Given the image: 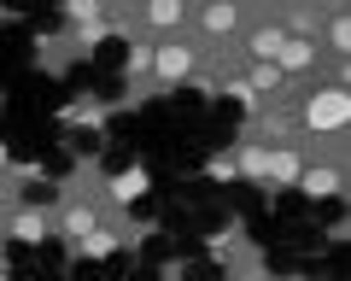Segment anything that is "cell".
<instances>
[{
    "mask_svg": "<svg viewBox=\"0 0 351 281\" xmlns=\"http://www.w3.org/2000/svg\"><path fill=\"white\" fill-rule=\"evenodd\" d=\"M299 176H304V153L299 147H269V188H299Z\"/></svg>",
    "mask_w": 351,
    "mask_h": 281,
    "instance_id": "obj_10",
    "label": "cell"
},
{
    "mask_svg": "<svg viewBox=\"0 0 351 281\" xmlns=\"http://www.w3.org/2000/svg\"><path fill=\"white\" fill-rule=\"evenodd\" d=\"M6 170H12V153H6V140H0V176H6Z\"/></svg>",
    "mask_w": 351,
    "mask_h": 281,
    "instance_id": "obj_13",
    "label": "cell"
},
{
    "mask_svg": "<svg viewBox=\"0 0 351 281\" xmlns=\"http://www.w3.org/2000/svg\"><path fill=\"white\" fill-rule=\"evenodd\" d=\"M299 193H311V199H339L346 193V158H311L299 176Z\"/></svg>",
    "mask_w": 351,
    "mask_h": 281,
    "instance_id": "obj_6",
    "label": "cell"
},
{
    "mask_svg": "<svg viewBox=\"0 0 351 281\" xmlns=\"http://www.w3.org/2000/svg\"><path fill=\"white\" fill-rule=\"evenodd\" d=\"M0 276H6V258H0Z\"/></svg>",
    "mask_w": 351,
    "mask_h": 281,
    "instance_id": "obj_14",
    "label": "cell"
},
{
    "mask_svg": "<svg viewBox=\"0 0 351 281\" xmlns=\"http://www.w3.org/2000/svg\"><path fill=\"white\" fill-rule=\"evenodd\" d=\"M316 47H322V59H351V12L334 0V12H328L322 36H316Z\"/></svg>",
    "mask_w": 351,
    "mask_h": 281,
    "instance_id": "obj_8",
    "label": "cell"
},
{
    "mask_svg": "<svg viewBox=\"0 0 351 281\" xmlns=\"http://www.w3.org/2000/svg\"><path fill=\"white\" fill-rule=\"evenodd\" d=\"M246 24H252V6H240V0H199L193 18H188V36L199 41L211 59H223V53L240 41Z\"/></svg>",
    "mask_w": 351,
    "mask_h": 281,
    "instance_id": "obj_5",
    "label": "cell"
},
{
    "mask_svg": "<svg viewBox=\"0 0 351 281\" xmlns=\"http://www.w3.org/2000/svg\"><path fill=\"white\" fill-rule=\"evenodd\" d=\"M228 164H234V176H246V182H263V176H269V147H263V140H234Z\"/></svg>",
    "mask_w": 351,
    "mask_h": 281,
    "instance_id": "obj_9",
    "label": "cell"
},
{
    "mask_svg": "<svg viewBox=\"0 0 351 281\" xmlns=\"http://www.w3.org/2000/svg\"><path fill=\"white\" fill-rule=\"evenodd\" d=\"M147 71H152V41H129L123 82H129V88H147Z\"/></svg>",
    "mask_w": 351,
    "mask_h": 281,
    "instance_id": "obj_11",
    "label": "cell"
},
{
    "mask_svg": "<svg viewBox=\"0 0 351 281\" xmlns=\"http://www.w3.org/2000/svg\"><path fill=\"white\" fill-rule=\"evenodd\" d=\"M188 18H193L188 0H141L129 12H106V24H117L129 41H170L188 36Z\"/></svg>",
    "mask_w": 351,
    "mask_h": 281,
    "instance_id": "obj_4",
    "label": "cell"
},
{
    "mask_svg": "<svg viewBox=\"0 0 351 281\" xmlns=\"http://www.w3.org/2000/svg\"><path fill=\"white\" fill-rule=\"evenodd\" d=\"M223 281H263V276H258V269H252V258H246V264H240V269H228Z\"/></svg>",
    "mask_w": 351,
    "mask_h": 281,
    "instance_id": "obj_12",
    "label": "cell"
},
{
    "mask_svg": "<svg viewBox=\"0 0 351 281\" xmlns=\"http://www.w3.org/2000/svg\"><path fill=\"white\" fill-rule=\"evenodd\" d=\"M205 59L211 53L199 47L193 36H170V41H152V71H147V94H170V88H188V82L205 77Z\"/></svg>",
    "mask_w": 351,
    "mask_h": 281,
    "instance_id": "obj_3",
    "label": "cell"
},
{
    "mask_svg": "<svg viewBox=\"0 0 351 281\" xmlns=\"http://www.w3.org/2000/svg\"><path fill=\"white\" fill-rule=\"evenodd\" d=\"M346 94H351V88L311 82V88L287 106V112H293V129H299V140H339V135H346V117H351V100H346Z\"/></svg>",
    "mask_w": 351,
    "mask_h": 281,
    "instance_id": "obj_2",
    "label": "cell"
},
{
    "mask_svg": "<svg viewBox=\"0 0 351 281\" xmlns=\"http://www.w3.org/2000/svg\"><path fill=\"white\" fill-rule=\"evenodd\" d=\"M12 241H24V246H41V241H53V217L47 211H41V205H18L12 217H6V246Z\"/></svg>",
    "mask_w": 351,
    "mask_h": 281,
    "instance_id": "obj_7",
    "label": "cell"
},
{
    "mask_svg": "<svg viewBox=\"0 0 351 281\" xmlns=\"http://www.w3.org/2000/svg\"><path fill=\"white\" fill-rule=\"evenodd\" d=\"M47 217H53V234H59L71 252H82V246L100 234V223L112 217V205H106V193H100V188H82V176H76L71 188L59 193V205H53Z\"/></svg>",
    "mask_w": 351,
    "mask_h": 281,
    "instance_id": "obj_1",
    "label": "cell"
}]
</instances>
